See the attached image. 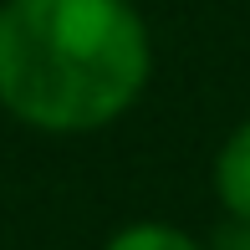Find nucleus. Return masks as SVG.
Instances as JSON below:
<instances>
[{
	"mask_svg": "<svg viewBox=\"0 0 250 250\" xmlns=\"http://www.w3.org/2000/svg\"><path fill=\"white\" fill-rule=\"evenodd\" d=\"M209 250H250V220H245V214H230V220L214 230Z\"/></svg>",
	"mask_w": 250,
	"mask_h": 250,
	"instance_id": "20e7f679",
	"label": "nucleus"
},
{
	"mask_svg": "<svg viewBox=\"0 0 250 250\" xmlns=\"http://www.w3.org/2000/svg\"><path fill=\"white\" fill-rule=\"evenodd\" d=\"M214 184H220L225 209L250 220V123H240V128L225 138L220 164H214Z\"/></svg>",
	"mask_w": 250,
	"mask_h": 250,
	"instance_id": "f03ea898",
	"label": "nucleus"
},
{
	"mask_svg": "<svg viewBox=\"0 0 250 250\" xmlns=\"http://www.w3.org/2000/svg\"><path fill=\"white\" fill-rule=\"evenodd\" d=\"M148 82V31L128 0H5L0 102L46 133L112 123Z\"/></svg>",
	"mask_w": 250,
	"mask_h": 250,
	"instance_id": "f257e3e1",
	"label": "nucleus"
},
{
	"mask_svg": "<svg viewBox=\"0 0 250 250\" xmlns=\"http://www.w3.org/2000/svg\"><path fill=\"white\" fill-rule=\"evenodd\" d=\"M107 250H199L184 230H168V225H128L123 235H112Z\"/></svg>",
	"mask_w": 250,
	"mask_h": 250,
	"instance_id": "7ed1b4c3",
	"label": "nucleus"
}]
</instances>
